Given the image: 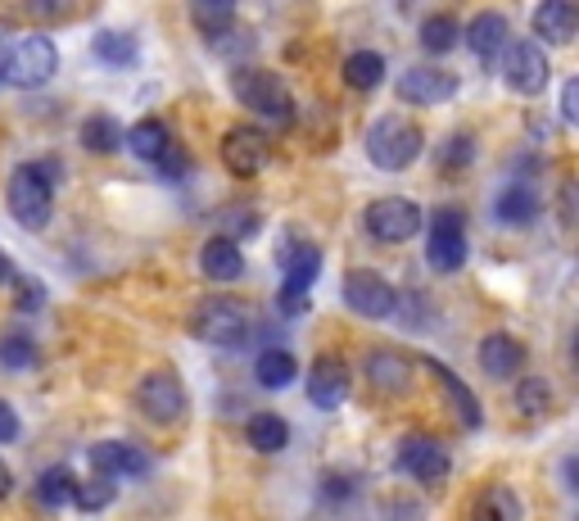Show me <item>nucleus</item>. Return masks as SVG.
Masks as SVG:
<instances>
[{
    "instance_id": "1",
    "label": "nucleus",
    "mask_w": 579,
    "mask_h": 521,
    "mask_svg": "<svg viewBox=\"0 0 579 521\" xmlns=\"http://www.w3.org/2000/svg\"><path fill=\"white\" fill-rule=\"evenodd\" d=\"M59 177V164H19L10 173V213L19 218V228L27 232H46L51 218H55V181Z\"/></svg>"
},
{
    "instance_id": "2",
    "label": "nucleus",
    "mask_w": 579,
    "mask_h": 521,
    "mask_svg": "<svg viewBox=\"0 0 579 521\" xmlns=\"http://www.w3.org/2000/svg\"><path fill=\"white\" fill-rule=\"evenodd\" d=\"M426 151V132H421L412 119H399V114H385L371 123L367 132V159L385 173H403L421 159Z\"/></svg>"
},
{
    "instance_id": "3",
    "label": "nucleus",
    "mask_w": 579,
    "mask_h": 521,
    "mask_svg": "<svg viewBox=\"0 0 579 521\" xmlns=\"http://www.w3.org/2000/svg\"><path fill=\"white\" fill-rule=\"evenodd\" d=\"M190 331H196V341H204V345L236 350L254 336V309L231 300V295H213V300H204L190 313Z\"/></svg>"
},
{
    "instance_id": "4",
    "label": "nucleus",
    "mask_w": 579,
    "mask_h": 521,
    "mask_svg": "<svg viewBox=\"0 0 579 521\" xmlns=\"http://www.w3.org/2000/svg\"><path fill=\"white\" fill-rule=\"evenodd\" d=\"M231 91H236V100L245 109H254V114L267 119V123H290L294 119L290 87L272 68H236L231 73Z\"/></svg>"
},
{
    "instance_id": "5",
    "label": "nucleus",
    "mask_w": 579,
    "mask_h": 521,
    "mask_svg": "<svg viewBox=\"0 0 579 521\" xmlns=\"http://www.w3.org/2000/svg\"><path fill=\"white\" fill-rule=\"evenodd\" d=\"M55 68H59V51L51 36L42 32H32L23 36V42H14V51H5V64H0V78H5L10 87H42L55 78Z\"/></svg>"
},
{
    "instance_id": "6",
    "label": "nucleus",
    "mask_w": 579,
    "mask_h": 521,
    "mask_svg": "<svg viewBox=\"0 0 579 521\" xmlns=\"http://www.w3.org/2000/svg\"><path fill=\"white\" fill-rule=\"evenodd\" d=\"M136 408L141 418L154 422V426H172L181 413H186V386L177 372L159 367V372H145L136 381Z\"/></svg>"
},
{
    "instance_id": "7",
    "label": "nucleus",
    "mask_w": 579,
    "mask_h": 521,
    "mask_svg": "<svg viewBox=\"0 0 579 521\" xmlns=\"http://www.w3.org/2000/svg\"><path fill=\"white\" fill-rule=\"evenodd\" d=\"M394 463H399V472H408L412 480H421V486H444L448 472H453V454L444 450L435 435H426V431L403 435Z\"/></svg>"
},
{
    "instance_id": "8",
    "label": "nucleus",
    "mask_w": 579,
    "mask_h": 521,
    "mask_svg": "<svg viewBox=\"0 0 579 521\" xmlns=\"http://www.w3.org/2000/svg\"><path fill=\"white\" fill-rule=\"evenodd\" d=\"M421 222H426V218H421V209L412 200H403V196H380L363 213V228L380 245H403V241H412L421 232Z\"/></svg>"
},
{
    "instance_id": "9",
    "label": "nucleus",
    "mask_w": 579,
    "mask_h": 521,
    "mask_svg": "<svg viewBox=\"0 0 579 521\" xmlns=\"http://www.w3.org/2000/svg\"><path fill=\"white\" fill-rule=\"evenodd\" d=\"M467 218L461 209H435L431 218V241H426V264L435 273H457L467 264Z\"/></svg>"
},
{
    "instance_id": "10",
    "label": "nucleus",
    "mask_w": 579,
    "mask_h": 521,
    "mask_svg": "<svg viewBox=\"0 0 579 521\" xmlns=\"http://www.w3.org/2000/svg\"><path fill=\"white\" fill-rule=\"evenodd\" d=\"M503 78L516 96H538L548 82H553V64L544 55V46L534 42H508L503 51Z\"/></svg>"
},
{
    "instance_id": "11",
    "label": "nucleus",
    "mask_w": 579,
    "mask_h": 521,
    "mask_svg": "<svg viewBox=\"0 0 579 521\" xmlns=\"http://www.w3.org/2000/svg\"><path fill=\"white\" fill-rule=\"evenodd\" d=\"M344 304H349L358 318H394L399 290L371 268H354L344 277Z\"/></svg>"
},
{
    "instance_id": "12",
    "label": "nucleus",
    "mask_w": 579,
    "mask_h": 521,
    "mask_svg": "<svg viewBox=\"0 0 579 521\" xmlns=\"http://www.w3.org/2000/svg\"><path fill=\"white\" fill-rule=\"evenodd\" d=\"M222 164L236 177H254L267 164V136L254 123H236L222 136Z\"/></svg>"
},
{
    "instance_id": "13",
    "label": "nucleus",
    "mask_w": 579,
    "mask_h": 521,
    "mask_svg": "<svg viewBox=\"0 0 579 521\" xmlns=\"http://www.w3.org/2000/svg\"><path fill=\"white\" fill-rule=\"evenodd\" d=\"M457 96V78L444 68H403L399 73V100L403 104H444Z\"/></svg>"
},
{
    "instance_id": "14",
    "label": "nucleus",
    "mask_w": 579,
    "mask_h": 521,
    "mask_svg": "<svg viewBox=\"0 0 579 521\" xmlns=\"http://www.w3.org/2000/svg\"><path fill=\"white\" fill-rule=\"evenodd\" d=\"M363 372L376 395H403L412 390V358H403L399 350H371L363 358Z\"/></svg>"
},
{
    "instance_id": "15",
    "label": "nucleus",
    "mask_w": 579,
    "mask_h": 521,
    "mask_svg": "<svg viewBox=\"0 0 579 521\" xmlns=\"http://www.w3.org/2000/svg\"><path fill=\"white\" fill-rule=\"evenodd\" d=\"M91 467L96 476L113 480V476H145L149 472V454L136 450V444H123V440H104V444H91Z\"/></svg>"
},
{
    "instance_id": "16",
    "label": "nucleus",
    "mask_w": 579,
    "mask_h": 521,
    "mask_svg": "<svg viewBox=\"0 0 579 521\" xmlns=\"http://www.w3.org/2000/svg\"><path fill=\"white\" fill-rule=\"evenodd\" d=\"M354 381H349V367H344L339 358H318L313 372H308V399H313L318 408H339L344 399H349Z\"/></svg>"
},
{
    "instance_id": "17",
    "label": "nucleus",
    "mask_w": 579,
    "mask_h": 521,
    "mask_svg": "<svg viewBox=\"0 0 579 521\" xmlns=\"http://www.w3.org/2000/svg\"><path fill=\"white\" fill-rule=\"evenodd\" d=\"M461 36H467V46H471V55H480L485 64H493L498 55L508 51L512 23H508V14H498V10H485V14H476V19H471V27L461 32Z\"/></svg>"
},
{
    "instance_id": "18",
    "label": "nucleus",
    "mask_w": 579,
    "mask_h": 521,
    "mask_svg": "<svg viewBox=\"0 0 579 521\" xmlns=\"http://www.w3.org/2000/svg\"><path fill=\"white\" fill-rule=\"evenodd\" d=\"M493 213H498V222H503V228H530V222L544 213V200H538V191H534L530 181H512V186H503V191H498Z\"/></svg>"
},
{
    "instance_id": "19",
    "label": "nucleus",
    "mask_w": 579,
    "mask_h": 521,
    "mask_svg": "<svg viewBox=\"0 0 579 521\" xmlns=\"http://www.w3.org/2000/svg\"><path fill=\"white\" fill-rule=\"evenodd\" d=\"M530 23H534V32L544 36L548 46H570L575 32H579V10L570 5V0H544Z\"/></svg>"
},
{
    "instance_id": "20",
    "label": "nucleus",
    "mask_w": 579,
    "mask_h": 521,
    "mask_svg": "<svg viewBox=\"0 0 579 521\" xmlns=\"http://www.w3.org/2000/svg\"><path fill=\"white\" fill-rule=\"evenodd\" d=\"M480 367H485V377L493 381H508V377H521V367H525V345L512 341V336H485L480 345Z\"/></svg>"
},
{
    "instance_id": "21",
    "label": "nucleus",
    "mask_w": 579,
    "mask_h": 521,
    "mask_svg": "<svg viewBox=\"0 0 579 521\" xmlns=\"http://www.w3.org/2000/svg\"><path fill=\"white\" fill-rule=\"evenodd\" d=\"M200 268H204V277L209 281H241L245 277V254H241V245H231L226 236H213V241H204V250H200Z\"/></svg>"
},
{
    "instance_id": "22",
    "label": "nucleus",
    "mask_w": 579,
    "mask_h": 521,
    "mask_svg": "<svg viewBox=\"0 0 579 521\" xmlns=\"http://www.w3.org/2000/svg\"><path fill=\"white\" fill-rule=\"evenodd\" d=\"M123 145H127V151H132L136 159L159 164V159L172 151V132H168L164 119H141L132 132H123Z\"/></svg>"
},
{
    "instance_id": "23",
    "label": "nucleus",
    "mask_w": 579,
    "mask_h": 521,
    "mask_svg": "<svg viewBox=\"0 0 579 521\" xmlns=\"http://www.w3.org/2000/svg\"><path fill=\"white\" fill-rule=\"evenodd\" d=\"M277 264L286 268V281L313 286L318 273H322V250L308 245V241H299V236H286V241H281V254H277Z\"/></svg>"
},
{
    "instance_id": "24",
    "label": "nucleus",
    "mask_w": 579,
    "mask_h": 521,
    "mask_svg": "<svg viewBox=\"0 0 579 521\" xmlns=\"http://www.w3.org/2000/svg\"><path fill=\"white\" fill-rule=\"evenodd\" d=\"M525 508H521V495L512 486H503V480H493V486H485L471 503V521H521Z\"/></svg>"
},
{
    "instance_id": "25",
    "label": "nucleus",
    "mask_w": 579,
    "mask_h": 521,
    "mask_svg": "<svg viewBox=\"0 0 579 521\" xmlns=\"http://www.w3.org/2000/svg\"><path fill=\"white\" fill-rule=\"evenodd\" d=\"M254 377H258L263 390H286V386L299 377V363H294L290 350L267 345V350H258V358H254Z\"/></svg>"
},
{
    "instance_id": "26",
    "label": "nucleus",
    "mask_w": 579,
    "mask_h": 521,
    "mask_svg": "<svg viewBox=\"0 0 579 521\" xmlns=\"http://www.w3.org/2000/svg\"><path fill=\"white\" fill-rule=\"evenodd\" d=\"M91 51H96V59H100V64H113V68H132V64H136V55H141L136 36H132V32H119V27L96 32V36H91Z\"/></svg>"
},
{
    "instance_id": "27",
    "label": "nucleus",
    "mask_w": 579,
    "mask_h": 521,
    "mask_svg": "<svg viewBox=\"0 0 579 521\" xmlns=\"http://www.w3.org/2000/svg\"><path fill=\"white\" fill-rule=\"evenodd\" d=\"M245 435H249V444H254L258 454H281L286 444H290V426H286L281 413H254L245 422Z\"/></svg>"
},
{
    "instance_id": "28",
    "label": "nucleus",
    "mask_w": 579,
    "mask_h": 521,
    "mask_svg": "<svg viewBox=\"0 0 579 521\" xmlns=\"http://www.w3.org/2000/svg\"><path fill=\"white\" fill-rule=\"evenodd\" d=\"M426 367L435 372V377L448 386V399H453V408H457V418H461V426H480L485 422V413H480V403H476V395L461 386V377L457 372H448L444 363H435V358H426Z\"/></svg>"
},
{
    "instance_id": "29",
    "label": "nucleus",
    "mask_w": 579,
    "mask_h": 521,
    "mask_svg": "<svg viewBox=\"0 0 579 521\" xmlns=\"http://www.w3.org/2000/svg\"><path fill=\"white\" fill-rule=\"evenodd\" d=\"M344 82H349L354 91H376L385 82V59L376 51H354L349 59H344Z\"/></svg>"
},
{
    "instance_id": "30",
    "label": "nucleus",
    "mask_w": 579,
    "mask_h": 521,
    "mask_svg": "<svg viewBox=\"0 0 579 521\" xmlns=\"http://www.w3.org/2000/svg\"><path fill=\"white\" fill-rule=\"evenodd\" d=\"M82 145L91 155H113V151H123V128L119 119H109V114H91L82 123Z\"/></svg>"
},
{
    "instance_id": "31",
    "label": "nucleus",
    "mask_w": 579,
    "mask_h": 521,
    "mask_svg": "<svg viewBox=\"0 0 579 521\" xmlns=\"http://www.w3.org/2000/svg\"><path fill=\"white\" fill-rule=\"evenodd\" d=\"M190 19H196V27L209 36H222L226 27H236V5H231V0H196V5H190Z\"/></svg>"
},
{
    "instance_id": "32",
    "label": "nucleus",
    "mask_w": 579,
    "mask_h": 521,
    "mask_svg": "<svg viewBox=\"0 0 579 521\" xmlns=\"http://www.w3.org/2000/svg\"><path fill=\"white\" fill-rule=\"evenodd\" d=\"M457 42H461V23L453 14H431L426 23H421V46H426L431 55H448Z\"/></svg>"
},
{
    "instance_id": "33",
    "label": "nucleus",
    "mask_w": 579,
    "mask_h": 521,
    "mask_svg": "<svg viewBox=\"0 0 579 521\" xmlns=\"http://www.w3.org/2000/svg\"><path fill=\"white\" fill-rule=\"evenodd\" d=\"M73 490H77V480H73L68 467H46L42 476H36V499H42L46 508H68Z\"/></svg>"
},
{
    "instance_id": "34",
    "label": "nucleus",
    "mask_w": 579,
    "mask_h": 521,
    "mask_svg": "<svg viewBox=\"0 0 579 521\" xmlns=\"http://www.w3.org/2000/svg\"><path fill=\"white\" fill-rule=\"evenodd\" d=\"M516 408L525 418H544L553 408V386L544 377H521L516 381Z\"/></svg>"
},
{
    "instance_id": "35",
    "label": "nucleus",
    "mask_w": 579,
    "mask_h": 521,
    "mask_svg": "<svg viewBox=\"0 0 579 521\" xmlns=\"http://www.w3.org/2000/svg\"><path fill=\"white\" fill-rule=\"evenodd\" d=\"M113 499H119V486L104 476H91V480H77V490H73V503L82 508V512H104Z\"/></svg>"
},
{
    "instance_id": "36",
    "label": "nucleus",
    "mask_w": 579,
    "mask_h": 521,
    "mask_svg": "<svg viewBox=\"0 0 579 521\" xmlns=\"http://www.w3.org/2000/svg\"><path fill=\"white\" fill-rule=\"evenodd\" d=\"M32 363H36V341L27 336V331H5V336H0V367L23 372Z\"/></svg>"
},
{
    "instance_id": "37",
    "label": "nucleus",
    "mask_w": 579,
    "mask_h": 521,
    "mask_svg": "<svg viewBox=\"0 0 579 521\" xmlns=\"http://www.w3.org/2000/svg\"><path fill=\"white\" fill-rule=\"evenodd\" d=\"M471 159H476V136H467V132H453V136L439 145V168H444V173L471 168Z\"/></svg>"
},
{
    "instance_id": "38",
    "label": "nucleus",
    "mask_w": 579,
    "mask_h": 521,
    "mask_svg": "<svg viewBox=\"0 0 579 521\" xmlns=\"http://www.w3.org/2000/svg\"><path fill=\"white\" fill-rule=\"evenodd\" d=\"M10 281H14V309L19 313H36L46 304V286L36 277H10Z\"/></svg>"
},
{
    "instance_id": "39",
    "label": "nucleus",
    "mask_w": 579,
    "mask_h": 521,
    "mask_svg": "<svg viewBox=\"0 0 579 521\" xmlns=\"http://www.w3.org/2000/svg\"><path fill=\"white\" fill-rule=\"evenodd\" d=\"M23 14L36 23H59V19H73L77 10H73V0H32V5H23Z\"/></svg>"
},
{
    "instance_id": "40",
    "label": "nucleus",
    "mask_w": 579,
    "mask_h": 521,
    "mask_svg": "<svg viewBox=\"0 0 579 521\" xmlns=\"http://www.w3.org/2000/svg\"><path fill=\"white\" fill-rule=\"evenodd\" d=\"M354 490H358V480H354V476H344V472H331V476L322 480V503L339 508V503H349V499H354Z\"/></svg>"
},
{
    "instance_id": "41",
    "label": "nucleus",
    "mask_w": 579,
    "mask_h": 521,
    "mask_svg": "<svg viewBox=\"0 0 579 521\" xmlns=\"http://www.w3.org/2000/svg\"><path fill=\"white\" fill-rule=\"evenodd\" d=\"M277 309H281L286 318H299V313H308V286H299V281H281Z\"/></svg>"
},
{
    "instance_id": "42",
    "label": "nucleus",
    "mask_w": 579,
    "mask_h": 521,
    "mask_svg": "<svg viewBox=\"0 0 579 521\" xmlns=\"http://www.w3.org/2000/svg\"><path fill=\"white\" fill-rule=\"evenodd\" d=\"M258 228H263V218H258L254 209H241L236 218H231V232H222V236H226L231 245H241V236H254Z\"/></svg>"
},
{
    "instance_id": "43",
    "label": "nucleus",
    "mask_w": 579,
    "mask_h": 521,
    "mask_svg": "<svg viewBox=\"0 0 579 521\" xmlns=\"http://www.w3.org/2000/svg\"><path fill=\"white\" fill-rule=\"evenodd\" d=\"M23 435V422H19V413H14V408L5 403V399H0V444H14Z\"/></svg>"
},
{
    "instance_id": "44",
    "label": "nucleus",
    "mask_w": 579,
    "mask_h": 521,
    "mask_svg": "<svg viewBox=\"0 0 579 521\" xmlns=\"http://www.w3.org/2000/svg\"><path fill=\"white\" fill-rule=\"evenodd\" d=\"M159 173H164L168 181H177V177H186V173H190V159H186V155L177 151V145H172V151L159 159Z\"/></svg>"
},
{
    "instance_id": "45",
    "label": "nucleus",
    "mask_w": 579,
    "mask_h": 521,
    "mask_svg": "<svg viewBox=\"0 0 579 521\" xmlns=\"http://www.w3.org/2000/svg\"><path fill=\"white\" fill-rule=\"evenodd\" d=\"M575 119H579V82L570 78L561 87V123H575Z\"/></svg>"
},
{
    "instance_id": "46",
    "label": "nucleus",
    "mask_w": 579,
    "mask_h": 521,
    "mask_svg": "<svg viewBox=\"0 0 579 521\" xmlns=\"http://www.w3.org/2000/svg\"><path fill=\"white\" fill-rule=\"evenodd\" d=\"M10 490H14V476H10L5 463H0V499H10Z\"/></svg>"
},
{
    "instance_id": "47",
    "label": "nucleus",
    "mask_w": 579,
    "mask_h": 521,
    "mask_svg": "<svg viewBox=\"0 0 579 521\" xmlns=\"http://www.w3.org/2000/svg\"><path fill=\"white\" fill-rule=\"evenodd\" d=\"M10 277H14V264H10V254H5V250H0V286H5Z\"/></svg>"
}]
</instances>
